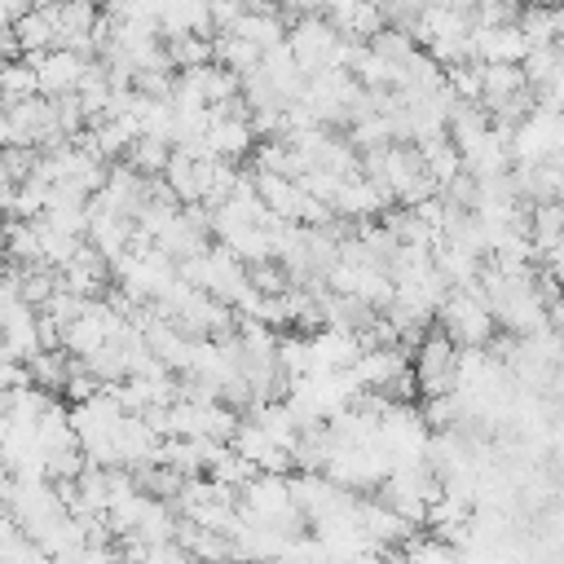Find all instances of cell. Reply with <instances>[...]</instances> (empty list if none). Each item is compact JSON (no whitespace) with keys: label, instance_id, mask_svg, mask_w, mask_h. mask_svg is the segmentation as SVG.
I'll list each match as a JSON object with an SVG mask.
<instances>
[{"label":"cell","instance_id":"5","mask_svg":"<svg viewBox=\"0 0 564 564\" xmlns=\"http://www.w3.org/2000/svg\"><path fill=\"white\" fill-rule=\"evenodd\" d=\"M31 62H35V70H40V93H44V97H66V93H79V84H84L88 66H93V57L70 53V48H53V53L31 57Z\"/></svg>","mask_w":564,"mask_h":564},{"label":"cell","instance_id":"12","mask_svg":"<svg viewBox=\"0 0 564 564\" xmlns=\"http://www.w3.org/2000/svg\"><path fill=\"white\" fill-rule=\"evenodd\" d=\"M524 88H529V79H524L520 66H485V93H480V106H485V110H498L507 97H516V93H524Z\"/></svg>","mask_w":564,"mask_h":564},{"label":"cell","instance_id":"20","mask_svg":"<svg viewBox=\"0 0 564 564\" xmlns=\"http://www.w3.org/2000/svg\"><path fill=\"white\" fill-rule=\"evenodd\" d=\"M520 13H524L520 0H476L471 22H476V26H516Z\"/></svg>","mask_w":564,"mask_h":564},{"label":"cell","instance_id":"16","mask_svg":"<svg viewBox=\"0 0 564 564\" xmlns=\"http://www.w3.org/2000/svg\"><path fill=\"white\" fill-rule=\"evenodd\" d=\"M520 31H524L529 48H546V44H560L555 4H538V9H524V13H520Z\"/></svg>","mask_w":564,"mask_h":564},{"label":"cell","instance_id":"4","mask_svg":"<svg viewBox=\"0 0 564 564\" xmlns=\"http://www.w3.org/2000/svg\"><path fill=\"white\" fill-rule=\"evenodd\" d=\"M471 53L485 66H524L529 40H524L520 22L516 26H476L471 22Z\"/></svg>","mask_w":564,"mask_h":564},{"label":"cell","instance_id":"2","mask_svg":"<svg viewBox=\"0 0 564 564\" xmlns=\"http://www.w3.org/2000/svg\"><path fill=\"white\" fill-rule=\"evenodd\" d=\"M436 326L458 344V348H489V339L502 330L494 308L476 291H449V300L436 313Z\"/></svg>","mask_w":564,"mask_h":564},{"label":"cell","instance_id":"18","mask_svg":"<svg viewBox=\"0 0 564 564\" xmlns=\"http://www.w3.org/2000/svg\"><path fill=\"white\" fill-rule=\"evenodd\" d=\"M79 361H84V370L97 375L106 388L128 379V352H123V344H106V348H97L93 357H79Z\"/></svg>","mask_w":564,"mask_h":564},{"label":"cell","instance_id":"21","mask_svg":"<svg viewBox=\"0 0 564 564\" xmlns=\"http://www.w3.org/2000/svg\"><path fill=\"white\" fill-rule=\"evenodd\" d=\"M141 564H198L181 542H159V546H145Z\"/></svg>","mask_w":564,"mask_h":564},{"label":"cell","instance_id":"3","mask_svg":"<svg viewBox=\"0 0 564 564\" xmlns=\"http://www.w3.org/2000/svg\"><path fill=\"white\" fill-rule=\"evenodd\" d=\"M339 40H344V35L335 31V22H330L326 13H308V18H300V22L286 31V44L295 48V57H300L304 75L330 70V57H335Z\"/></svg>","mask_w":564,"mask_h":564},{"label":"cell","instance_id":"19","mask_svg":"<svg viewBox=\"0 0 564 564\" xmlns=\"http://www.w3.org/2000/svg\"><path fill=\"white\" fill-rule=\"evenodd\" d=\"M524 79H529V88H542V84H551L560 70H564V44H546V48H529V57H524Z\"/></svg>","mask_w":564,"mask_h":564},{"label":"cell","instance_id":"6","mask_svg":"<svg viewBox=\"0 0 564 564\" xmlns=\"http://www.w3.org/2000/svg\"><path fill=\"white\" fill-rule=\"evenodd\" d=\"M256 145H260V137H256L251 119H216V115H212L207 154H216V159H229V163H242V159L251 163Z\"/></svg>","mask_w":564,"mask_h":564},{"label":"cell","instance_id":"1","mask_svg":"<svg viewBox=\"0 0 564 564\" xmlns=\"http://www.w3.org/2000/svg\"><path fill=\"white\" fill-rule=\"evenodd\" d=\"M458 352L463 348L441 326H432L419 339V348L410 352V366H414V379H419V401L458 392Z\"/></svg>","mask_w":564,"mask_h":564},{"label":"cell","instance_id":"11","mask_svg":"<svg viewBox=\"0 0 564 564\" xmlns=\"http://www.w3.org/2000/svg\"><path fill=\"white\" fill-rule=\"evenodd\" d=\"M419 150H423V163H427V172L436 176V185H445V181H454V176L463 172V154H458V145H454L449 132L419 141Z\"/></svg>","mask_w":564,"mask_h":564},{"label":"cell","instance_id":"17","mask_svg":"<svg viewBox=\"0 0 564 564\" xmlns=\"http://www.w3.org/2000/svg\"><path fill=\"white\" fill-rule=\"evenodd\" d=\"M370 48H375V53H379V57H383V62H388L392 70H401V66H405V62H410V57L419 53V40H414L410 31L383 26V31H379V35L370 40Z\"/></svg>","mask_w":564,"mask_h":564},{"label":"cell","instance_id":"14","mask_svg":"<svg viewBox=\"0 0 564 564\" xmlns=\"http://www.w3.org/2000/svg\"><path fill=\"white\" fill-rule=\"evenodd\" d=\"M0 93H4V106L26 101V97H40V70H35V62H31V57L4 62V70H0Z\"/></svg>","mask_w":564,"mask_h":564},{"label":"cell","instance_id":"7","mask_svg":"<svg viewBox=\"0 0 564 564\" xmlns=\"http://www.w3.org/2000/svg\"><path fill=\"white\" fill-rule=\"evenodd\" d=\"M176 542H181L198 564H238V546H234V538L220 533V529H203V524H194V520H181Z\"/></svg>","mask_w":564,"mask_h":564},{"label":"cell","instance_id":"15","mask_svg":"<svg viewBox=\"0 0 564 564\" xmlns=\"http://www.w3.org/2000/svg\"><path fill=\"white\" fill-rule=\"evenodd\" d=\"M529 238H533L538 256L564 238V203H560V198H555V203H538V207H533V220H529Z\"/></svg>","mask_w":564,"mask_h":564},{"label":"cell","instance_id":"23","mask_svg":"<svg viewBox=\"0 0 564 564\" xmlns=\"http://www.w3.org/2000/svg\"><path fill=\"white\" fill-rule=\"evenodd\" d=\"M555 4H564V0H555Z\"/></svg>","mask_w":564,"mask_h":564},{"label":"cell","instance_id":"8","mask_svg":"<svg viewBox=\"0 0 564 564\" xmlns=\"http://www.w3.org/2000/svg\"><path fill=\"white\" fill-rule=\"evenodd\" d=\"M256 189H260V198H264V207L278 216V220H295L300 225V212H304V189H300V181H291V176H264V172H256Z\"/></svg>","mask_w":564,"mask_h":564},{"label":"cell","instance_id":"9","mask_svg":"<svg viewBox=\"0 0 564 564\" xmlns=\"http://www.w3.org/2000/svg\"><path fill=\"white\" fill-rule=\"evenodd\" d=\"M216 66H229L238 79H247V75H256L264 66V48L242 40V35H234V31H220L216 35Z\"/></svg>","mask_w":564,"mask_h":564},{"label":"cell","instance_id":"22","mask_svg":"<svg viewBox=\"0 0 564 564\" xmlns=\"http://www.w3.org/2000/svg\"><path fill=\"white\" fill-rule=\"evenodd\" d=\"M524 9H538V4H555V0H520Z\"/></svg>","mask_w":564,"mask_h":564},{"label":"cell","instance_id":"10","mask_svg":"<svg viewBox=\"0 0 564 564\" xmlns=\"http://www.w3.org/2000/svg\"><path fill=\"white\" fill-rule=\"evenodd\" d=\"M167 57L181 70H198V66H216V40L212 35H194V31H181V35H167Z\"/></svg>","mask_w":564,"mask_h":564},{"label":"cell","instance_id":"13","mask_svg":"<svg viewBox=\"0 0 564 564\" xmlns=\"http://www.w3.org/2000/svg\"><path fill=\"white\" fill-rule=\"evenodd\" d=\"M172 141H159V137H137L132 145H128V167H137L141 176H163L167 172V163H172Z\"/></svg>","mask_w":564,"mask_h":564}]
</instances>
